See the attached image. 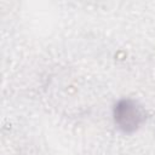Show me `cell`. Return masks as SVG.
Returning a JSON list of instances; mask_svg holds the SVG:
<instances>
[{"instance_id":"6da1fadb","label":"cell","mask_w":155,"mask_h":155,"mask_svg":"<svg viewBox=\"0 0 155 155\" xmlns=\"http://www.w3.org/2000/svg\"><path fill=\"white\" fill-rule=\"evenodd\" d=\"M114 122L124 133H133L147 120V111L142 104L132 98L119 99L113 108Z\"/></svg>"}]
</instances>
